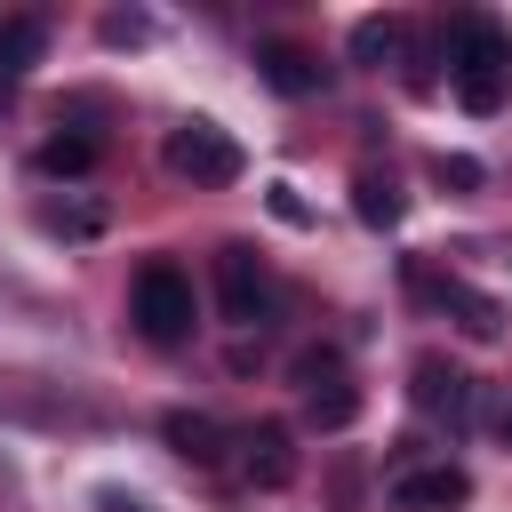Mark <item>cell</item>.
Wrapping results in <instances>:
<instances>
[{
  "label": "cell",
  "mask_w": 512,
  "mask_h": 512,
  "mask_svg": "<svg viewBox=\"0 0 512 512\" xmlns=\"http://www.w3.org/2000/svg\"><path fill=\"white\" fill-rule=\"evenodd\" d=\"M96 160H104V136H96V128H56V136L32 152V168L56 176V184H64V176H88Z\"/></svg>",
  "instance_id": "12"
},
{
  "label": "cell",
  "mask_w": 512,
  "mask_h": 512,
  "mask_svg": "<svg viewBox=\"0 0 512 512\" xmlns=\"http://www.w3.org/2000/svg\"><path fill=\"white\" fill-rule=\"evenodd\" d=\"M296 384H304V416H312L320 432H344V424L360 416V392H352V376H344V360H336L328 344L296 360Z\"/></svg>",
  "instance_id": "5"
},
{
  "label": "cell",
  "mask_w": 512,
  "mask_h": 512,
  "mask_svg": "<svg viewBox=\"0 0 512 512\" xmlns=\"http://www.w3.org/2000/svg\"><path fill=\"white\" fill-rule=\"evenodd\" d=\"M232 448H240V472H248L256 488H288V480H296V440H288V424H272V416H264V424H240Z\"/></svg>",
  "instance_id": "10"
},
{
  "label": "cell",
  "mask_w": 512,
  "mask_h": 512,
  "mask_svg": "<svg viewBox=\"0 0 512 512\" xmlns=\"http://www.w3.org/2000/svg\"><path fill=\"white\" fill-rule=\"evenodd\" d=\"M408 400H416L432 424H448V432L472 424V376H464L456 360H440V352H424V360L408 368Z\"/></svg>",
  "instance_id": "6"
},
{
  "label": "cell",
  "mask_w": 512,
  "mask_h": 512,
  "mask_svg": "<svg viewBox=\"0 0 512 512\" xmlns=\"http://www.w3.org/2000/svg\"><path fill=\"white\" fill-rule=\"evenodd\" d=\"M272 216H280V224H304V200H296V184H272Z\"/></svg>",
  "instance_id": "19"
},
{
  "label": "cell",
  "mask_w": 512,
  "mask_h": 512,
  "mask_svg": "<svg viewBox=\"0 0 512 512\" xmlns=\"http://www.w3.org/2000/svg\"><path fill=\"white\" fill-rule=\"evenodd\" d=\"M192 312H200V304H192V280H184L168 256H152V264L136 272V288H128V320H136V336L168 352V344L192 336Z\"/></svg>",
  "instance_id": "2"
},
{
  "label": "cell",
  "mask_w": 512,
  "mask_h": 512,
  "mask_svg": "<svg viewBox=\"0 0 512 512\" xmlns=\"http://www.w3.org/2000/svg\"><path fill=\"white\" fill-rule=\"evenodd\" d=\"M40 48H48V16H0V80L32 72Z\"/></svg>",
  "instance_id": "14"
},
{
  "label": "cell",
  "mask_w": 512,
  "mask_h": 512,
  "mask_svg": "<svg viewBox=\"0 0 512 512\" xmlns=\"http://www.w3.org/2000/svg\"><path fill=\"white\" fill-rule=\"evenodd\" d=\"M144 32H152L144 16H104V40H112V48H120V40H144Z\"/></svg>",
  "instance_id": "18"
},
{
  "label": "cell",
  "mask_w": 512,
  "mask_h": 512,
  "mask_svg": "<svg viewBox=\"0 0 512 512\" xmlns=\"http://www.w3.org/2000/svg\"><path fill=\"white\" fill-rule=\"evenodd\" d=\"M408 288H416V296H440V304L456 312L464 336H480V344L504 336V304H496V296H480V288H464V280H432L424 264H408Z\"/></svg>",
  "instance_id": "9"
},
{
  "label": "cell",
  "mask_w": 512,
  "mask_h": 512,
  "mask_svg": "<svg viewBox=\"0 0 512 512\" xmlns=\"http://www.w3.org/2000/svg\"><path fill=\"white\" fill-rule=\"evenodd\" d=\"M96 512H152V504H144V496H120V488H104V496H96Z\"/></svg>",
  "instance_id": "20"
},
{
  "label": "cell",
  "mask_w": 512,
  "mask_h": 512,
  "mask_svg": "<svg viewBox=\"0 0 512 512\" xmlns=\"http://www.w3.org/2000/svg\"><path fill=\"white\" fill-rule=\"evenodd\" d=\"M168 168H176L184 184H232V176L248 168V152H240L216 120H184V128H168Z\"/></svg>",
  "instance_id": "4"
},
{
  "label": "cell",
  "mask_w": 512,
  "mask_h": 512,
  "mask_svg": "<svg viewBox=\"0 0 512 512\" xmlns=\"http://www.w3.org/2000/svg\"><path fill=\"white\" fill-rule=\"evenodd\" d=\"M496 432H504V448H512V392H504V408H496Z\"/></svg>",
  "instance_id": "21"
},
{
  "label": "cell",
  "mask_w": 512,
  "mask_h": 512,
  "mask_svg": "<svg viewBox=\"0 0 512 512\" xmlns=\"http://www.w3.org/2000/svg\"><path fill=\"white\" fill-rule=\"evenodd\" d=\"M432 176H440V184H456V192H472V184H480V160H464V152H440V160H432Z\"/></svg>",
  "instance_id": "17"
},
{
  "label": "cell",
  "mask_w": 512,
  "mask_h": 512,
  "mask_svg": "<svg viewBox=\"0 0 512 512\" xmlns=\"http://www.w3.org/2000/svg\"><path fill=\"white\" fill-rule=\"evenodd\" d=\"M216 304H224L232 328H272L280 280L264 272V256H256L248 240H224V248H216Z\"/></svg>",
  "instance_id": "3"
},
{
  "label": "cell",
  "mask_w": 512,
  "mask_h": 512,
  "mask_svg": "<svg viewBox=\"0 0 512 512\" xmlns=\"http://www.w3.org/2000/svg\"><path fill=\"white\" fill-rule=\"evenodd\" d=\"M160 440H168V448H176L184 464L216 472V464L232 456V440H240V432H232V424H216L208 408H168V416H160Z\"/></svg>",
  "instance_id": "8"
},
{
  "label": "cell",
  "mask_w": 512,
  "mask_h": 512,
  "mask_svg": "<svg viewBox=\"0 0 512 512\" xmlns=\"http://www.w3.org/2000/svg\"><path fill=\"white\" fill-rule=\"evenodd\" d=\"M352 216H360L368 232H392V224L408 216V200H400V184H392L384 168H360V176H352Z\"/></svg>",
  "instance_id": "13"
},
{
  "label": "cell",
  "mask_w": 512,
  "mask_h": 512,
  "mask_svg": "<svg viewBox=\"0 0 512 512\" xmlns=\"http://www.w3.org/2000/svg\"><path fill=\"white\" fill-rule=\"evenodd\" d=\"M448 80H456V104L464 112H504L512 96V32L496 16H456L448 24Z\"/></svg>",
  "instance_id": "1"
},
{
  "label": "cell",
  "mask_w": 512,
  "mask_h": 512,
  "mask_svg": "<svg viewBox=\"0 0 512 512\" xmlns=\"http://www.w3.org/2000/svg\"><path fill=\"white\" fill-rule=\"evenodd\" d=\"M400 48H408V24H400V16H360V24H352V56H360V64L384 72Z\"/></svg>",
  "instance_id": "15"
},
{
  "label": "cell",
  "mask_w": 512,
  "mask_h": 512,
  "mask_svg": "<svg viewBox=\"0 0 512 512\" xmlns=\"http://www.w3.org/2000/svg\"><path fill=\"white\" fill-rule=\"evenodd\" d=\"M256 72H264L272 96H320V88H328V64H320L312 48H296V40H264V48H256Z\"/></svg>",
  "instance_id": "11"
},
{
  "label": "cell",
  "mask_w": 512,
  "mask_h": 512,
  "mask_svg": "<svg viewBox=\"0 0 512 512\" xmlns=\"http://www.w3.org/2000/svg\"><path fill=\"white\" fill-rule=\"evenodd\" d=\"M40 232H64V240H96V232H104V208H96V200H48V208H40Z\"/></svg>",
  "instance_id": "16"
},
{
  "label": "cell",
  "mask_w": 512,
  "mask_h": 512,
  "mask_svg": "<svg viewBox=\"0 0 512 512\" xmlns=\"http://www.w3.org/2000/svg\"><path fill=\"white\" fill-rule=\"evenodd\" d=\"M392 504L400 512H456V504H472V472L464 464H408V472H392Z\"/></svg>",
  "instance_id": "7"
}]
</instances>
